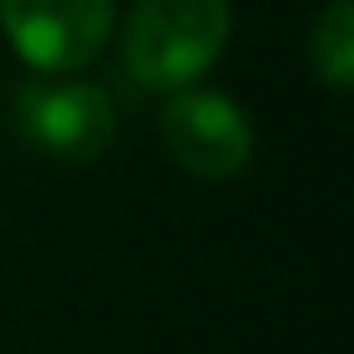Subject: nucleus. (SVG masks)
Segmentation results:
<instances>
[{"label":"nucleus","instance_id":"f257e3e1","mask_svg":"<svg viewBox=\"0 0 354 354\" xmlns=\"http://www.w3.org/2000/svg\"><path fill=\"white\" fill-rule=\"evenodd\" d=\"M234 32L229 0H135L121 23V68L139 90L198 86Z\"/></svg>","mask_w":354,"mask_h":354},{"label":"nucleus","instance_id":"f03ea898","mask_svg":"<svg viewBox=\"0 0 354 354\" xmlns=\"http://www.w3.org/2000/svg\"><path fill=\"white\" fill-rule=\"evenodd\" d=\"M14 130L54 162H95L117 139V108L104 86L77 77H27L14 90Z\"/></svg>","mask_w":354,"mask_h":354},{"label":"nucleus","instance_id":"7ed1b4c3","mask_svg":"<svg viewBox=\"0 0 354 354\" xmlns=\"http://www.w3.org/2000/svg\"><path fill=\"white\" fill-rule=\"evenodd\" d=\"M113 0H0V32L36 72L68 77L104 54L113 36Z\"/></svg>","mask_w":354,"mask_h":354},{"label":"nucleus","instance_id":"20e7f679","mask_svg":"<svg viewBox=\"0 0 354 354\" xmlns=\"http://www.w3.org/2000/svg\"><path fill=\"white\" fill-rule=\"evenodd\" d=\"M162 144L180 171L198 180H234L256 153V130L220 90H175L162 108Z\"/></svg>","mask_w":354,"mask_h":354},{"label":"nucleus","instance_id":"39448f33","mask_svg":"<svg viewBox=\"0 0 354 354\" xmlns=\"http://www.w3.org/2000/svg\"><path fill=\"white\" fill-rule=\"evenodd\" d=\"M310 68L323 86L354 90V0H332L310 27Z\"/></svg>","mask_w":354,"mask_h":354}]
</instances>
